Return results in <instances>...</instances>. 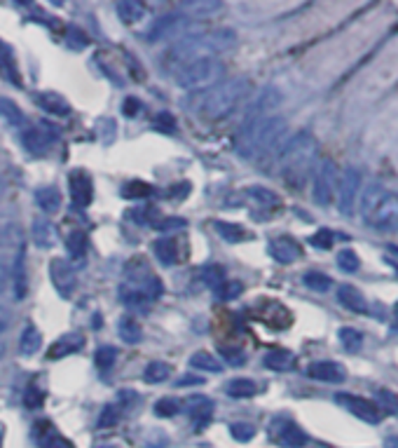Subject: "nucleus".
<instances>
[{"mask_svg":"<svg viewBox=\"0 0 398 448\" xmlns=\"http://www.w3.org/2000/svg\"><path fill=\"white\" fill-rule=\"evenodd\" d=\"M185 26H187V17H183L180 12H169V15H162L150 26L145 40H148V43H159V40H164L169 36H176V33L185 29Z\"/></svg>","mask_w":398,"mask_h":448,"instance_id":"obj_14","label":"nucleus"},{"mask_svg":"<svg viewBox=\"0 0 398 448\" xmlns=\"http://www.w3.org/2000/svg\"><path fill=\"white\" fill-rule=\"evenodd\" d=\"M201 279H204V284L208 286V289L218 291L220 286L227 282V272H225V268H223V265L211 263V265H206V268L201 270Z\"/></svg>","mask_w":398,"mask_h":448,"instance_id":"obj_36","label":"nucleus"},{"mask_svg":"<svg viewBox=\"0 0 398 448\" xmlns=\"http://www.w3.org/2000/svg\"><path fill=\"white\" fill-rule=\"evenodd\" d=\"M152 411H155V416H159V418H171V416H176V413L180 411V404L176 402V399L164 397V399H159L155 406H152Z\"/></svg>","mask_w":398,"mask_h":448,"instance_id":"obj_48","label":"nucleus"},{"mask_svg":"<svg viewBox=\"0 0 398 448\" xmlns=\"http://www.w3.org/2000/svg\"><path fill=\"white\" fill-rule=\"evenodd\" d=\"M220 354H223V359L227 364H232V366H241V364L246 361V352H241V350H237V347H220Z\"/></svg>","mask_w":398,"mask_h":448,"instance_id":"obj_54","label":"nucleus"},{"mask_svg":"<svg viewBox=\"0 0 398 448\" xmlns=\"http://www.w3.org/2000/svg\"><path fill=\"white\" fill-rule=\"evenodd\" d=\"M171 376V364L166 361H150L143 371V380L145 383H164L166 378Z\"/></svg>","mask_w":398,"mask_h":448,"instance_id":"obj_37","label":"nucleus"},{"mask_svg":"<svg viewBox=\"0 0 398 448\" xmlns=\"http://www.w3.org/2000/svg\"><path fill=\"white\" fill-rule=\"evenodd\" d=\"M8 324H10V321H8V314H5L3 310H0V333H3L5 328H8Z\"/></svg>","mask_w":398,"mask_h":448,"instance_id":"obj_58","label":"nucleus"},{"mask_svg":"<svg viewBox=\"0 0 398 448\" xmlns=\"http://www.w3.org/2000/svg\"><path fill=\"white\" fill-rule=\"evenodd\" d=\"M0 434H3V427H0Z\"/></svg>","mask_w":398,"mask_h":448,"instance_id":"obj_62","label":"nucleus"},{"mask_svg":"<svg viewBox=\"0 0 398 448\" xmlns=\"http://www.w3.org/2000/svg\"><path fill=\"white\" fill-rule=\"evenodd\" d=\"M120 418H122L120 404H108L106 409L101 411L96 427H99V430H110V427H115L117 423H120Z\"/></svg>","mask_w":398,"mask_h":448,"instance_id":"obj_43","label":"nucleus"},{"mask_svg":"<svg viewBox=\"0 0 398 448\" xmlns=\"http://www.w3.org/2000/svg\"><path fill=\"white\" fill-rule=\"evenodd\" d=\"M96 448H117V446H113V444H103V446H96Z\"/></svg>","mask_w":398,"mask_h":448,"instance_id":"obj_60","label":"nucleus"},{"mask_svg":"<svg viewBox=\"0 0 398 448\" xmlns=\"http://www.w3.org/2000/svg\"><path fill=\"white\" fill-rule=\"evenodd\" d=\"M375 399H377V409H384L389 413H394V416H398V397L394 395L391 390H377L375 392Z\"/></svg>","mask_w":398,"mask_h":448,"instance_id":"obj_46","label":"nucleus"},{"mask_svg":"<svg viewBox=\"0 0 398 448\" xmlns=\"http://www.w3.org/2000/svg\"><path fill=\"white\" fill-rule=\"evenodd\" d=\"M394 312H396V317H398V303L394 305Z\"/></svg>","mask_w":398,"mask_h":448,"instance_id":"obj_61","label":"nucleus"},{"mask_svg":"<svg viewBox=\"0 0 398 448\" xmlns=\"http://www.w3.org/2000/svg\"><path fill=\"white\" fill-rule=\"evenodd\" d=\"M246 195H248V198H253L258 205L270 207V209H277L279 205H281V198H279L277 193L267 191V188H263V186H251L246 191Z\"/></svg>","mask_w":398,"mask_h":448,"instance_id":"obj_38","label":"nucleus"},{"mask_svg":"<svg viewBox=\"0 0 398 448\" xmlns=\"http://www.w3.org/2000/svg\"><path fill=\"white\" fill-rule=\"evenodd\" d=\"M187 366L199 369V371H211V373H220V361L215 359L211 352H204V350L194 352L190 359H187Z\"/></svg>","mask_w":398,"mask_h":448,"instance_id":"obj_35","label":"nucleus"},{"mask_svg":"<svg viewBox=\"0 0 398 448\" xmlns=\"http://www.w3.org/2000/svg\"><path fill=\"white\" fill-rule=\"evenodd\" d=\"M178 385H201V378H197V376H183L178 380Z\"/></svg>","mask_w":398,"mask_h":448,"instance_id":"obj_57","label":"nucleus"},{"mask_svg":"<svg viewBox=\"0 0 398 448\" xmlns=\"http://www.w3.org/2000/svg\"><path fill=\"white\" fill-rule=\"evenodd\" d=\"M338 335H340L342 347H345L347 352H359V350L363 347V333L359 331V328L342 326Z\"/></svg>","mask_w":398,"mask_h":448,"instance_id":"obj_39","label":"nucleus"},{"mask_svg":"<svg viewBox=\"0 0 398 448\" xmlns=\"http://www.w3.org/2000/svg\"><path fill=\"white\" fill-rule=\"evenodd\" d=\"M115 10L124 24H136L145 17V5L138 3V0H122V3L115 5Z\"/></svg>","mask_w":398,"mask_h":448,"instance_id":"obj_32","label":"nucleus"},{"mask_svg":"<svg viewBox=\"0 0 398 448\" xmlns=\"http://www.w3.org/2000/svg\"><path fill=\"white\" fill-rule=\"evenodd\" d=\"M43 402H45V392L36 388V385H31V388L24 392V406L29 411H38L40 406H43Z\"/></svg>","mask_w":398,"mask_h":448,"instance_id":"obj_49","label":"nucleus"},{"mask_svg":"<svg viewBox=\"0 0 398 448\" xmlns=\"http://www.w3.org/2000/svg\"><path fill=\"white\" fill-rule=\"evenodd\" d=\"M0 115H3L10 124H15V127H22L26 120L22 108H19L12 99H0Z\"/></svg>","mask_w":398,"mask_h":448,"instance_id":"obj_40","label":"nucleus"},{"mask_svg":"<svg viewBox=\"0 0 398 448\" xmlns=\"http://www.w3.org/2000/svg\"><path fill=\"white\" fill-rule=\"evenodd\" d=\"M31 237L33 242H36V247L40 249H52L54 244H57V228L52 226L47 219H36L31 226Z\"/></svg>","mask_w":398,"mask_h":448,"instance_id":"obj_22","label":"nucleus"},{"mask_svg":"<svg viewBox=\"0 0 398 448\" xmlns=\"http://www.w3.org/2000/svg\"><path fill=\"white\" fill-rule=\"evenodd\" d=\"M152 251H155V258L162 265H176L180 261L178 242L173 240V237H162V240H155V244H152Z\"/></svg>","mask_w":398,"mask_h":448,"instance_id":"obj_25","label":"nucleus"},{"mask_svg":"<svg viewBox=\"0 0 398 448\" xmlns=\"http://www.w3.org/2000/svg\"><path fill=\"white\" fill-rule=\"evenodd\" d=\"M251 92V80L239 75V78H230L225 82L204 89L187 101V110L197 113L201 120H220V117L230 115L232 110L244 101V96Z\"/></svg>","mask_w":398,"mask_h":448,"instance_id":"obj_2","label":"nucleus"},{"mask_svg":"<svg viewBox=\"0 0 398 448\" xmlns=\"http://www.w3.org/2000/svg\"><path fill=\"white\" fill-rule=\"evenodd\" d=\"M241 291H244V284H241V282L227 279V282L223 284L218 291H215V296H218L220 300H232V298H237V296H241Z\"/></svg>","mask_w":398,"mask_h":448,"instance_id":"obj_52","label":"nucleus"},{"mask_svg":"<svg viewBox=\"0 0 398 448\" xmlns=\"http://www.w3.org/2000/svg\"><path fill=\"white\" fill-rule=\"evenodd\" d=\"M36 205L43 209L45 214H54L59 212L61 207V193L57 186H43L36 191Z\"/></svg>","mask_w":398,"mask_h":448,"instance_id":"obj_29","label":"nucleus"},{"mask_svg":"<svg viewBox=\"0 0 398 448\" xmlns=\"http://www.w3.org/2000/svg\"><path fill=\"white\" fill-rule=\"evenodd\" d=\"M82 345H85V335H82V333H64L59 340L52 343L47 357H50V359H61V357H68V354L78 352Z\"/></svg>","mask_w":398,"mask_h":448,"instance_id":"obj_21","label":"nucleus"},{"mask_svg":"<svg viewBox=\"0 0 398 448\" xmlns=\"http://www.w3.org/2000/svg\"><path fill=\"white\" fill-rule=\"evenodd\" d=\"M335 402L340 406H345V409L349 413H354L356 418H361L363 423L377 425L382 420V411L377 409L375 402H368L366 397H356V395H349V392H338V395H335Z\"/></svg>","mask_w":398,"mask_h":448,"instance_id":"obj_10","label":"nucleus"},{"mask_svg":"<svg viewBox=\"0 0 398 448\" xmlns=\"http://www.w3.org/2000/svg\"><path fill=\"white\" fill-rule=\"evenodd\" d=\"M230 434H232V439L246 444V441L256 437V427L248 423H234V425H230Z\"/></svg>","mask_w":398,"mask_h":448,"instance_id":"obj_51","label":"nucleus"},{"mask_svg":"<svg viewBox=\"0 0 398 448\" xmlns=\"http://www.w3.org/2000/svg\"><path fill=\"white\" fill-rule=\"evenodd\" d=\"M117 331H120V338L124 343H129V345H136V343L143 340V328L134 314H124L120 324H117Z\"/></svg>","mask_w":398,"mask_h":448,"instance_id":"obj_30","label":"nucleus"},{"mask_svg":"<svg viewBox=\"0 0 398 448\" xmlns=\"http://www.w3.org/2000/svg\"><path fill=\"white\" fill-rule=\"evenodd\" d=\"M185 406H187V416H190V420L194 423V430H204V427L208 425V420H211V416H213L215 404L204 395H192L185 402Z\"/></svg>","mask_w":398,"mask_h":448,"instance_id":"obj_17","label":"nucleus"},{"mask_svg":"<svg viewBox=\"0 0 398 448\" xmlns=\"http://www.w3.org/2000/svg\"><path fill=\"white\" fill-rule=\"evenodd\" d=\"M115 359H117V350L113 345H103L94 352V364H96V369H101V371H108L115 364Z\"/></svg>","mask_w":398,"mask_h":448,"instance_id":"obj_45","label":"nucleus"},{"mask_svg":"<svg viewBox=\"0 0 398 448\" xmlns=\"http://www.w3.org/2000/svg\"><path fill=\"white\" fill-rule=\"evenodd\" d=\"M310 244L317 249H331L333 247V233L331 230H319L317 235L310 237Z\"/></svg>","mask_w":398,"mask_h":448,"instance_id":"obj_55","label":"nucleus"},{"mask_svg":"<svg viewBox=\"0 0 398 448\" xmlns=\"http://www.w3.org/2000/svg\"><path fill=\"white\" fill-rule=\"evenodd\" d=\"M152 127H155L157 132H164V134H173V132H176V120H173L171 113L162 110V113H157L155 117H152Z\"/></svg>","mask_w":398,"mask_h":448,"instance_id":"obj_50","label":"nucleus"},{"mask_svg":"<svg viewBox=\"0 0 398 448\" xmlns=\"http://www.w3.org/2000/svg\"><path fill=\"white\" fill-rule=\"evenodd\" d=\"M359 188H361V172L356 169V167H347V169L342 172V179L338 181V209L342 216L354 214Z\"/></svg>","mask_w":398,"mask_h":448,"instance_id":"obj_8","label":"nucleus"},{"mask_svg":"<svg viewBox=\"0 0 398 448\" xmlns=\"http://www.w3.org/2000/svg\"><path fill=\"white\" fill-rule=\"evenodd\" d=\"M162 291H164L162 279L152 272L150 263L145 261L143 256L131 258L127 268H124V282L120 286L122 303L138 307V305H145L148 300L159 298Z\"/></svg>","mask_w":398,"mask_h":448,"instance_id":"obj_4","label":"nucleus"},{"mask_svg":"<svg viewBox=\"0 0 398 448\" xmlns=\"http://www.w3.org/2000/svg\"><path fill=\"white\" fill-rule=\"evenodd\" d=\"M68 186H71V198L75 202V207L87 209L94 200V186H92V177L87 172H71L68 177Z\"/></svg>","mask_w":398,"mask_h":448,"instance_id":"obj_15","label":"nucleus"},{"mask_svg":"<svg viewBox=\"0 0 398 448\" xmlns=\"http://www.w3.org/2000/svg\"><path fill=\"white\" fill-rule=\"evenodd\" d=\"M40 345H43V333L33 324H29L19 335V352L24 357H33L40 350Z\"/></svg>","mask_w":398,"mask_h":448,"instance_id":"obj_31","label":"nucleus"},{"mask_svg":"<svg viewBox=\"0 0 398 448\" xmlns=\"http://www.w3.org/2000/svg\"><path fill=\"white\" fill-rule=\"evenodd\" d=\"M187 226L185 219H180V216H169V219H162L157 223H152V228L155 230H162V233H173V230H183Z\"/></svg>","mask_w":398,"mask_h":448,"instance_id":"obj_53","label":"nucleus"},{"mask_svg":"<svg viewBox=\"0 0 398 448\" xmlns=\"http://www.w3.org/2000/svg\"><path fill=\"white\" fill-rule=\"evenodd\" d=\"M338 300H340V305L342 307H347L349 312H356V314H363V312H368V300L366 296L356 289V286L352 284H342L340 289H338Z\"/></svg>","mask_w":398,"mask_h":448,"instance_id":"obj_20","label":"nucleus"},{"mask_svg":"<svg viewBox=\"0 0 398 448\" xmlns=\"http://www.w3.org/2000/svg\"><path fill=\"white\" fill-rule=\"evenodd\" d=\"M50 277H52L54 289L59 291V296H64V298H71L73 296L78 279H75L73 265L68 263L66 258H54V261L50 263Z\"/></svg>","mask_w":398,"mask_h":448,"instance_id":"obj_13","label":"nucleus"},{"mask_svg":"<svg viewBox=\"0 0 398 448\" xmlns=\"http://www.w3.org/2000/svg\"><path fill=\"white\" fill-rule=\"evenodd\" d=\"M3 284H5V270L0 268V291H3Z\"/></svg>","mask_w":398,"mask_h":448,"instance_id":"obj_59","label":"nucleus"},{"mask_svg":"<svg viewBox=\"0 0 398 448\" xmlns=\"http://www.w3.org/2000/svg\"><path fill=\"white\" fill-rule=\"evenodd\" d=\"M234 45H237V33L232 29L190 33V36L178 40V43L166 52L164 64H166V68H176L180 73L185 66L194 64V61L215 57V54H220V52L232 50Z\"/></svg>","mask_w":398,"mask_h":448,"instance_id":"obj_1","label":"nucleus"},{"mask_svg":"<svg viewBox=\"0 0 398 448\" xmlns=\"http://www.w3.org/2000/svg\"><path fill=\"white\" fill-rule=\"evenodd\" d=\"M152 195V186L143 184V181H129V184L122 186V198L127 200H143Z\"/></svg>","mask_w":398,"mask_h":448,"instance_id":"obj_42","label":"nucleus"},{"mask_svg":"<svg viewBox=\"0 0 398 448\" xmlns=\"http://www.w3.org/2000/svg\"><path fill=\"white\" fill-rule=\"evenodd\" d=\"M363 223L375 230H394L398 226V193L384 191L382 186H368L361 200Z\"/></svg>","mask_w":398,"mask_h":448,"instance_id":"obj_5","label":"nucleus"},{"mask_svg":"<svg viewBox=\"0 0 398 448\" xmlns=\"http://www.w3.org/2000/svg\"><path fill=\"white\" fill-rule=\"evenodd\" d=\"M303 282L307 289H312V291H328L333 286V279L324 275V272H317V270H312V272H307V275L303 277Z\"/></svg>","mask_w":398,"mask_h":448,"instance_id":"obj_44","label":"nucleus"},{"mask_svg":"<svg viewBox=\"0 0 398 448\" xmlns=\"http://www.w3.org/2000/svg\"><path fill=\"white\" fill-rule=\"evenodd\" d=\"M22 139L26 151H31L33 155H45L50 151V146L59 139V127H54L52 122H40L36 127L24 129Z\"/></svg>","mask_w":398,"mask_h":448,"instance_id":"obj_9","label":"nucleus"},{"mask_svg":"<svg viewBox=\"0 0 398 448\" xmlns=\"http://www.w3.org/2000/svg\"><path fill=\"white\" fill-rule=\"evenodd\" d=\"M223 73H225V64L218 57H206L185 66L176 75V82L183 89H187V92H204L208 87L218 85Z\"/></svg>","mask_w":398,"mask_h":448,"instance_id":"obj_6","label":"nucleus"},{"mask_svg":"<svg viewBox=\"0 0 398 448\" xmlns=\"http://www.w3.org/2000/svg\"><path fill=\"white\" fill-rule=\"evenodd\" d=\"M279 103H281V92H279L277 87H267L253 103H251L248 113L244 117L241 124L267 120V117H272V113H274V108H279Z\"/></svg>","mask_w":398,"mask_h":448,"instance_id":"obj_12","label":"nucleus"},{"mask_svg":"<svg viewBox=\"0 0 398 448\" xmlns=\"http://www.w3.org/2000/svg\"><path fill=\"white\" fill-rule=\"evenodd\" d=\"M263 364H265V369L284 373V371H291L296 366V354L288 352V350H272V352L265 354Z\"/></svg>","mask_w":398,"mask_h":448,"instance_id":"obj_28","label":"nucleus"},{"mask_svg":"<svg viewBox=\"0 0 398 448\" xmlns=\"http://www.w3.org/2000/svg\"><path fill=\"white\" fill-rule=\"evenodd\" d=\"M220 8H223L220 0H185V3L178 5L183 17H206Z\"/></svg>","mask_w":398,"mask_h":448,"instance_id":"obj_26","label":"nucleus"},{"mask_svg":"<svg viewBox=\"0 0 398 448\" xmlns=\"http://www.w3.org/2000/svg\"><path fill=\"white\" fill-rule=\"evenodd\" d=\"M87 235L82 233V230H73L71 235H68V240H66V249H68V254H71L73 258H82L85 256V251H87Z\"/></svg>","mask_w":398,"mask_h":448,"instance_id":"obj_41","label":"nucleus"},{"mask_svg":"<svg viewBox=\"0 0 398 448\" xmlns=\"http://www.w3.org/2000/svg\"><path fill=\"white\" fill-rule=\"evenodd\" d=\"M270 256L274 258L277 263H296L300 256H303V247L293 240V237H274L270 242Z\"/></svg>","mask_w":398,"mask_h":448,"instance_id":"obj_18","label":"nucleus"},{"mask_svg":"<svg viewBox=\"0 0 398 448\" xmlns=\"http://www.w3.org/2000/svg\"><path fill=\"white\" fill-rule=\"evenodd\" d=\"M314 158H317V141L310 132H298L296 136H291L277 160L281 165V177L286 184L300 191L312 172Z\"/></svg>","mask_w":398,"mask_h":448,"instance_id":"obj_3","label":"nucleus"},{"mask_svg":"<svg viewBox=\"0 0 398 448\" xmlns=\"http://www.w3.org/2000/svg\"><path fill=\"white\" fill-rule=\"evenodd\" d=\"M36 434H38L40 448H73L71 441L66 437H61V434L52 427V423H38Z\"/></svg>","mask_w":398,"mask_h":448,"instance_id":"obj_24","label":"nucleus"},{"mask_svg":"<svg viewBox=\"0 0 398 448\" xmlns=\"http://www.w3.org/2000/svg\"><path fill=\"white\" fill-rule=\"evenodd\" d=\"M225 392L234 399H248L258 395V385L251 380V378H232L225 385Z\"/></svg>","mask_w":398,"mask_h":448,"instance_id":"obj_34","label":"nucleus"},{"mask_svg":"<svg viewBox=\"0 0 398 448\" xmlns=\"http://www.w3.org/2000/svg\"><path fill=\"white\" fill-rule=\"evenodd\" d=\"M396 331H398V326H396Z\"/></svg>","mask_w":398,"mask_h":448,"instance_id":"obj_63","label":"nucleus"},{"mask_svg":"<svg viewBox=\"0 0 398 448\" xmlns=\"http://www.w3.org/2000/svg\"><path fill=\"white\" fill-rule=\"evenodd\" d=\"M0 78H5L12 85L22 87V73H19V66H17V59H15V52L10 50L8 43H3L0 40Z\"/></svg>","mask_w":398,"mask_h":448,"instance_id":"obj_19","label":"nucleus"},{"mask_svg":"<svg viewBox=\"0 0 398 448\" xmlns=\"http://www.w3.org/2000/svg\"><path fill=\"white\" fill-rule=\"evenodd\" d=\"M213 228H215V233H218L223 240L225 242H246L248 240V230H244L241 226H237V223H230V221H215L213 223Z\"/></svg>","mask_w":398,"mask_h":448,"instance_id":"obj_33","label":"nucleus"},{"mask_svg":"<svg viewBox=\"0 0 398 448\" xmlns=\"http://www.w3.org/2000/svg\"><path fill=\"white\" fill-rule=\"evenodd\" d=\"M141 108H143V103L136 99V96H127L122 103V110H124V115L127 117H136L138 113H141Z\"/></svg>","mask_w":398,"mask_h":448,"instance_id":"obj_56","label":"nucleus"},{"mask_svg":"<svg viewBox=\"0 0 398 448\" xmlns=\"http://www.w3.org/2000/svg\"><path fill=\"white\" fill-rule=\"evenodd\" d=\"M307 376L314 378V380L331 383V385L347 380V371L340 361H314L307 366Z\"/></svg>","mask_w":398,"mask_h":448,"instance_id":"obj_16","label":"nucleus"},{"mask_svg":"<svg viewBox=\"0 0 398 448\" xmlns=\"http://www.w3.org/2000/svg\"><path fill=\"white\" fill-rule=\"evenodd\" d=\"M335 188H338V169L331 160L319 165L317 174H314V184H312V198L319 207H328L335 195Z\"/></svg>","mask_w":398,"mask_h":448,"instance_id":"obj_7","label":"nucleus"},{"mask_svg":"<svg viewBox=\"0 0 398 448\" xmlns=\"http://www.w3.org/2000/svg\"><path fill=\"white\" fill-rule=\"evenodd\" d=\"M12 284H15V298L22 300L26 296V249L24 244L17 251L15 268H12Z\"/></svg>","mask_w":398,"mask_h":448,"instance_id":"obj_27","label":"nucleus"},{"mask_svg":"<svg viewBox=\"0 0 398 448\" xmlns=\"http://www.w3.org/2000/svg\"><path fill=\"white\" fill-rule=\"evenodd\" d=\"M338 265H340V270H345V272H356L361 268L359 254H356L354 249H342L338 254Z\"/></svg>","mask_w":398,"mask_h":448,"instance_id":"obj_47","label":"nucleus"},{"mask_svg":"<svg viewBox=\"0 0 398 448\" xmlns=\"http://www.w3.org/2000/svg\"><path fill=\"white\" fill-rule=\"evenodd\" d=\"M36 103L40 108H45L47 113L57 115V117H66L71 115V103H68L64 96L57 92H40L36 96Z\"/></svg>","mask_w":398,"mask_h":448,"instance_id":"obj_23","label":"nucleus"},{"mask_svg":"<svg viewBox=\"0 0 398 448\" xmlns=\"http://www.w3.org/2000/svg\"><path fill=\"white\" fill-rule=\"evenodd\" d=\"M270 437L281 448H305V444H307V434L300 430L293 420H286V418L272 420Z\"/></svg>","mask_w":398,"mask_h":448,"instance_id":"obj_11","label":"nucleus"}]
</instances>
